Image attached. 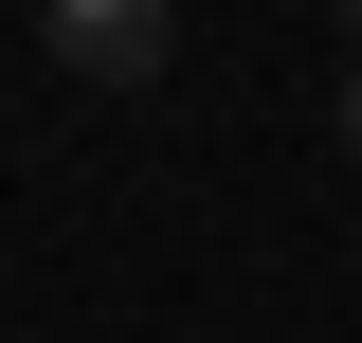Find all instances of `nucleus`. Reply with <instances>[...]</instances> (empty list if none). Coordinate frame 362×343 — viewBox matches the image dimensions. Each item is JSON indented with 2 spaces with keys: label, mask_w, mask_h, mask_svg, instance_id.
I'll return each mask as SVG.
<instances>
[{
  "label": "nucleus",
  "mask_w": 362,
  "mask_h": 343,
  "mask_svg": "<svg viewBox=\"0 0 362 343\" xmlns=\"http://www.w3.org/2000/svg\"><path fill=\"white\" fill-rule=\"evenodd\" d=\"M37 37L73 54L90 90H145V73L181 54V0H37Z\"/></svg>",
  "instance_id": "1"
},
{
  "label": "nucleus",
  "mask_w": 362,
  "mask_h": 343,
  "mask_svg": "<svg viewBox=\"0 0 362 343\" xmlns=\"http://www.w3.org/2000/svg\"><path fill=\"white\" fill-rule=\"evenodd\" d=\"M344 163H362V54H344Z\"/></svg>",
  "instance_id": "2"
}]
</instances>
